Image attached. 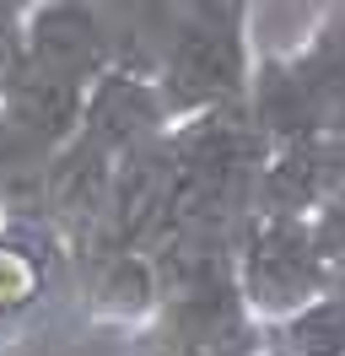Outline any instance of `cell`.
Segmentation results:
<instances>
[{"mask_svg":"<svg viewBox=\"0 0 345 356\" xmlns=\"http://www.w3.org/2000/svg\"><path fill=\"white\" fill-rule=\"evenodd\" d=\"M254 65L259 54L248 38V11H178L172 6V33L157 60V87L168 97L172 119L248 97Z\"/></svg>","mask_w":345,"mask_h":356,"instance_id":"obj_1","label":"cell"},{"mask_svg":"<svg viewBox=\"0 0 345 356\" xmlns=\"http://www.w3.org/2000/svg\"><path fill=\"white\" fill-rule=\"evenodd\" d=\"M232 281L254 318H280V313L313 302L319 291L340 286V275L313 232V216H264V211H248L237 227Z\"/></svg>","mask_w":345,"mask_h":356,"instance_id":"obj_2","label":"cell"},{"mask_svg":"<svg viewBox=\"0 0 345 356\" xmlns=\"http://www.w3.org/2000/svg\"><path fill=\"white\" fill-rule=\"evenodd\" d=\"M113 168H119V152H108L97 135L76 130L65 140L54 162H49V195H43V222L49 232L65 243L70 265L81 259L97 227L108 216V195H113Z\"/></svg>","mask_w":345,"mask_h":356,"instance_id":"obj_3","label":"cell"},{"mask_svg":"<svg viewBox=\"0 0 345 356\" xmlns=\"http://www.w3.org/2000/svg\"><path fill=\"white\" fill-rule=\"evenodd\" d=\"M22 60L76 87H92L119 60L103 6L97 0H33L22 17Z\"/></svg>","mask_w":345,"mask_h":356,"instance_id":"obj_4","label":"cell"},{"mask_svg":"<svg viewBox=\"0 0 345 356\" xmlns=\"http://www.w3.org/2000/svg\"><path fill=\"white\" fill-rule=\"evenodd\" d=\"M76 297H81L92 324H113V330H141L168 302L151 248H103V254H86L76 265Z\"/></svg>","mask_w":345,"mask_h":356,"instance_id":"obj_5","label":"cell"},{"mask_svg":"<svg viewBox=\"0 0 345 356\" xmlns=\"http://www.w3.org/2000/svg\"><path fill=\"white\" fill-rule=\"evenodd\" d=\"M172 113H168V97L157 87V70H141V65H113L86 87V113H81V130L97 135L108 152H129L141 140H157L168 135Z\"/></svg>","mask_w":345,"mask_h":356,"instance_id":"obj_6","label":"cell"},{"mask_svg":"<svg viewBox=\"0 0 345 356\" xmlns=\"http://www.w3.org/2000/svg\"><path fill=\"white\" fill-rule=\"evenodd\" d=\"M60 275H76V265L49 227H0V330L27 324L54 297Z\"/></svg>","mask_w":345,"mask_h":356,"instance_id":"obj_7","label":"cell"},{"mask_svg":"<svg viewBox=\"0 0 345 356\" xmlns=\"http://www.w3.org/2000/svg\"><path fill=\"white\" fill-rule=\"evenodd\" d=\"M259 351L264 356H345V286L319 291L313 302L259 318Z\"/></svg>","mask_w":345,"mask_h":356,"instance_id":"obj_8","label":"cell"},{"mask_svg":"<svg viewBox=\"0 0 345 356\" xmlns=\"http://www.w3.org/2000/svg\"><path fill=\"white\" fill-rule=\"evenodd\" d=\"M22 65V17H0V87Z\"/></svg>","mask_w":345,"mask_h":356,"instance_id":"obj_9","label":"cell"},{"mask_svg":"<svg viewBox=\"0 0 345 356\" xmlns=\"http://www.w3.org/2000/svg\"><path fill=\"white\" fill-rule=\"evenodd\" d=\"M0 227H6V205H0Z\"/></svg>","mask_w":345,"mask_h":356,"instance_id":"obj_10","label":"cell"}]
</instances>
